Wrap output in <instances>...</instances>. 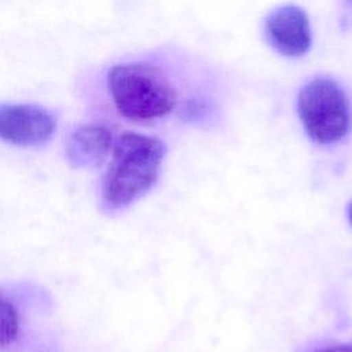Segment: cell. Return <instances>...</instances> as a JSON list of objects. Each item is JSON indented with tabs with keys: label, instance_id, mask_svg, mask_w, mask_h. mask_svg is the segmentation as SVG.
Segmentation results:
<instances>
[{
	"label": "cell",
	"instance_id": "10",
	"mask_svg": "<svg viewBox=\"0 0 352 352\" xmlns=\"http://www.w3.org/2000/svg\"><path fill=\"white\" fill-rule=\"evenodd\" d=\"M348 4H349V6H352V0H348Z\"/></svg>",
	"mask_w": 352,
	"mask_h": 352
},
{
	"label": "cell",
	"instance_id": "7",
	"mask_svg": "<svg viewBox=\"0 0 352 352\" xmlns=\"http://www.w3.org/2000/svg\"><path fill=\"white\" fill-rule=\"evenodd\" d=\"M19 333L18 311L7 296L0 292V349L11 345Z\"/></svg>",
	"mask_w": 352,
	"mask_h": 352
},
{
	"label": "cell",
	"instance_id": "3",
	"mask_svg": "<svg viewBox=\"0 0 352 352\" xmlns=\"http://www.w3.org/2000/svg\"><path fill=\"white\" fill-rule=\"evenodd\" d=\"M300 120L308 136L320 144L341 140L351 126V110L344 89L330 78L307 82L297 99Z\"/></svg>",
	"mask_w": 352,
	"mask_h": 352
},
{
	"label": "cell",
	"instance_id": "5",
	"mask_svg": "<svg viewBox=\"0 0 352 352\" xmlns=\"http://www.w3.org/2000/svg\"><path fill=\"white\" fill-rule=\"evenodd\" d=\"M270 43L286 56H300L311 47L309 21L296 6H283L274 10L265 21Z\"/></svg>",
	"mask_w": 352,
	"mask_h": 352
},
{
	"label": "cell",
	"instance_id": "6",
	"mask_svg": "<svg viewBox=\"0 0 352 352\" xmlns=\"http://www.w3.org/2000/svg\"><path fill=\"white\" fill-rule=\"evenodd\" d=\"M113 146L111 131L99 124L78 126L67 139L66 155L72 166L89 169L99 166Z\"/></svg>",
	"mask_w": 352,
	"mask_h": 352
},
{
	"label": "cell",
	"instance_id": "9",
	"mask_svg": "<svg viewBox=\"0 0 352 352\" xmlns=\"http://www.w3.org/2000/svg\"><path fill=\"white\" fill-rule=\"evenodd\" d=\"M348 217H349V221H351V224H352V202H351V205H349V208H348Z\"/></svg>",
	"mask_w": 352,
	"mask_h": 352
},
{
	"label": "cell",
	"instance_id": "8",
	"mask_svg": "<svg viewBox=\"0 0 352 352\" xmlns=\"http://www.w3.org/2000/svg\"><path fill=\"white\" fill-rule=\"evenodd\" d=\"M314 352H352V344H336L324 348H319Z\"/></svg>",
	"mask_w": 352,
	"mask_h": 352
},
{
	"label": "cell",
	"instance_id": "2",
	"mask_svg": "<svg viewBox=\"0 0 352 352\" xmlns=\"http://www.w3.org/2000/svg\"><path fill=\"white\" fill-rule=\"evenodd\" d=\"M107 88L120 114L133 121H150L166 116L176 104V89L168 76L148 62L113 66Z\"/></svg>",
	"mask_w": 352,
	"mask_h": 352
},
{
	"label": "cell",
	"instance_id": "4",
	"mask_svg": "<svg viewBox=\"0 0 352 352\" xmlns=\"http://www.w3.org/2000/svg\"><path fill=\"white\" fill-rule=\"evenodd\" d=\"M55 131L54 117L33 104H0V139L15 146H40Z\"/></svg>",
	"mask_w": 352,
	"mask_h": 352
},
{
	"label": "cell",
	"instance_id": "1",
	"mask_svg": "<svg viewBox=\"0 0 352 352\" xmlns=\"http://www.w3.org/2000/svg\"><path fill=\"white\" fill-rule=\"evenodd\" d=\"M166 147L154 136L126 132L113 144L103 179L102 197L107 208L121 209L143 197L157 182Z\"/></svg>",
	"mask_w": 352,
	"mask_h": 352
}]
</instances>
